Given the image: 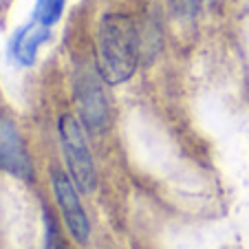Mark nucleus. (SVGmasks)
<instances>
[{"label": "nucleus", "instance_id": "nucleus-2", "mask_svg": "<svg viewBox=\"0 0 249 249\" xmlns=\"http://www.w3.org/2000/svg\"><path fill=\"white\" fill-rule=\"evenodd\" d=\"M73 99L80 122L90 135H104L110 124V104L106 97V80L95 60H82L73 69Z\"/></svg>", "mask_w": 249, "mask_h": 249}, {"label": "nucleus", "instance_id": "nucleus-5", "mask_svg": "<svg viewBox=\"0 0 249 249\" xmlns=\"http://www.w3.org/2000/svg\"><path fill=\"white\" fill-rule=\"evenodd\" d=\"M0 170L24 181L33 177V163L27 146L16 122L7 115H0Z\"/></svg>", "mask_w": 249, "mask_h": 249}, {"label": "nucleus", "instance_id": "nucleus-7", "mask_svg": "<svg viewBox=\"0 0 249 249\" xmlns=\"http://www.w3.org/2000/svg\"><path fill=\"white\" fill-rule=\"evenodd\" d=\"M64 7H66V0H36L33 20L51 29L53 24L60 22L62 14H64Z\"/></svg>", "mask_w": 249, "mask_h": 249}, {"label": "nucleus", "instance_id": "nucleus-3", "mask_svg": "<svg viewBox=\"0 0 249 249\" xmlns=\"http://www.w3.org/2000/svg\"><path fill=\"white\" fill-rule=\"evenodd\" d=\"M57 135H60V146L64 155L66 170L71 172L75 185L82 192H93L97 185V172H95V161L90 155L86 130L80 119L64 113L57 119Z\"/></svg>", "mask_w": 249, "mask_h": 249}, {"label": "nucleus", "instance_id": "nucleus-4", "mask_svg": "<svg viewBox=\"0 0 249 249\" xmlns=\"http://www.w3.org/2000/svg\"><path fill=\"white\" fill-rule=\"evenodd\" d=\"M51 183H53V192H55L57 205H60V212H62V216H64V223L69 227L71 236L80 245H84L89 240L90 225H89V218H86L84 210H82L75 185L69 179V174L62 172L60 168L51 170Z\"/></svg>", "mask_w": 249, "mask_h": 249}, {"label": "nucleus", "instance_id": "nucleus-1", "mask_svg": "<svg viewBox=\"0 0 249 249\" xmlns=\"http://www.w3.org/2000/svg\"><path fill=\"white\" fill-rule=\"evenodd\" d=\"M141 55V38L135 20L122 11H108L97 22L95 64L108 86H117L135 75Z\"/></svg>", "mask_w": 249, "mask_h": 249}, {"label": "nucleus", "instance_id": "nucleus-6", "mask_svg": "<svg viewBox=\"0 0 249 249\" xmlns=\"http://www.w3.org/2000/svg\"><path fill=\"white\" fill-rule=\"evenodd\" d=\"M51 38V31L49 27L40 22H29L22 29H18L11 40V55L16 57V62H20L22 66H31L38 57V51L47 40Z\"/></svg>", "mask_w": 249, "mask_h": 249}, {"label": "nucleus", "instance_id": "nucleus-8", "mask_svg": "<svg viewBox=\"0 0 249 249\" xmlns=\"http://www.w3.org/2000/svg\"><path fill=\"white\" fill-rule=\"evenodd\" d=\"M168 2H170V9L174 11V16H179L183 20H192L203 9L212 7L214 0H168Z\"/></svg>", "mask_w": 249, "mask_h": 249}]
</instances>
